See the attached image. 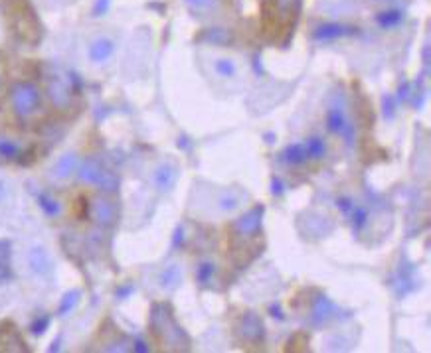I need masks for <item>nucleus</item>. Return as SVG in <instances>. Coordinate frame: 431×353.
<instances>
[{"label": "nucleus", "instance_id": "obj_23", "mask_svg": "<svg viewBox=\"0 0 431 353\" xmlns=\"http://www.w3.org/2000/svg\"><path fill=\"white\" fill-rule=\"evenodd\" d=\"M240 202H242V198L238 196V194H224L222 198H220V209L222 211H234L238 205H240Z\"/></svg>", "mask_w": 431, "mask_h": 353}, {"label": "nucleus", "instance_id": "obj_5", "mask_svg": "<svg viewBox=\"0 0 431 353\" xmlns=\"http://www.w3.org/2000/svg\"><path fill=\"white\" fill-rule=\"evenodd\" d=\"M103 166H101V162L99 160H95V158H87L84 160L79 166H77V178H79V182L82 184H87V185H97L99 182V178H101V174H103Z\"/></svg>", "mask_w": 431, "mask_h": 353}, {"label": "nucleus", "instance_id": "obj_36", "mask_svg": "<svg viewBox=\"0 0 431 353\" xmlns=\"http://www.w3.org/2000/svg\"><path fill=\"white\" fill-rule=\"evenodd\" d=\"M6 276H8V269H6V267H4V265L0 263V280H4Z\"/></svg>", "mask_w": 431, "mask_h": 353}, {"label": "nucleus", "instance_id": "obj_16", "mask_svg": "<svg viewBox=\"0 0 431 353\" xmlns=\"http://www.w3.org/2000/svg\"><path fill=\"white\" fill-rule=\"evenodd\" d=\"M180 283H182V269L178 265H171V267L162 270V274H160V286L162 288L174 290V288H178Z\"/></svg>", "mask_w": 431, "mask_h": 353}, {"label": "nucleus", "instance_id": "obj_15", "mask_svg": "<svg viewBox=\"0 0 431 353\" xmlns=\"http://www.w3.org/2000/svg\"><path fill=\"white\" fill-rule=\"evenodd\" d=\"M346 218L350 219V225L356 233H360L366 223H368V209L364 205H358V203H352L350 211L346 213Z\"/></svg>", "mask_w": 431, "mask_h": 353}, {"label": "nucleus", "instance_id": "obj_29", "mask_svg": "<svg viewBox=\"0 0 431 353\" xmlns=\"http://www.w3.org/2000/svg\"><path fill=\"white\" fill-rule=\"evenodd\" d=\"M210 40L212 42H220V44H224L230 40V36L225 34L224 30H214V34H210Z\"/></svg>", "mask_w": 431, "mask_h": 353}, {"label": "nucleus", "instance_id": "obj_20", "mask_svg": "<svg viewBox=\"0 0 431 353\" xmlns=\"http://www.w3.org/2000/svg\"><path fill=\"white\" fill-rule=\"evenodd\" d=\"M214 272H216V265L214 263H202L198 269H196V280L200 283L202 286H206L210 280H212V276H214Z\"/></svg>", "mask_w": 431, "mask_h": 353}, {"label": "nucleus", "instance_id": "obj_34", "mask_svg": "<svg viewBox=\"0 0 431 353\" xmlns=\"http://www.w3.org/2000/svg\"><path fill=\"white\" fill-rule=\"evenodd\" d=\"M133 350H135V352H140V353L149 352V348H147V343H145L143 339H137V341H135V348H133Z\"/></svg>", "mask_w": 431, "mask_h": 353}, {"label": "nucleus", "instance_id": "obj_19", "mask_svg": "<svg viewBox=\"0 0 431 353\" xmlns=\"http://www.w3.org/2000/svg\"><path fill=\"white\" fill-rule=\"evenodd\" d=\"M97 187L105 192V194H113V192H117V187H119V178L111 172V170H103V174H101V178H99V182H97Z\"/></svg>", "mask_w": 431, "mask_h": 353}, {"label": "nucleus", "instance_id": "obj_6", "mask_svg": "<svg viewBox=\"0 0 431 353\" xmlns=\"http://www.w3.org/2000/svg\"><path fill=\"white\" fill-rule=\"evenodd\" d=\"M238 334L243 337V339H249V341H258L263 337V322L259 318L258 314H245L240 322V328H238Z\"/></svg>", "mask_w": 431, "mask_h": 353}, {"label": "nucleus", "instance_id": "obj_30", "mask_svg": "<svg viewBox=\"0 0 431 353\" xmlns=\"http://www.w3.org/2000/svg\"><path fill=\"white\" fill-rule=\"evenodd\" d=\"M182 241H184V229L182 227H178L176 231H174V239H173V249H176L178 245H182Z\"/></svg>", "mask_w": 431, "mask_h": 353}, {"label": "nucleus", "instance_id": "obj_25", "mask_svg": "<svg viewBox=\"0 0 431 353\" xmlns=\"http://www.w3.org/2000/svg\"><path fill=\"white\" fill-rule=\"evenodd\" d=\"M399 20H402V12H397V10H392V12H384V14H380L378 16V22L382 24V26H384V28L396 26Z\"/></svg>", "mask_w": 431, "mask_h": 353}, {"label": "nucleus", "instance_id": "obj_10", "mask_svg": "<svg viewBox=\"0 0 431 353\" xmlns=\"http://www.w3.org/2000/svg\"><path fill=\"white\" fill-rule=\"evenodd\" d=\"M356 32V28L352 26H343V24H323L315 30L312 38L315 40H334V38H343Z\"/></svg>", "mask_w": 431, "mask_h": 353}, {"label": "nucleus", "instance_id": "obj_7", "mask_svg": "<svg viewBox=\"0 0 431 353\" xmlns=\"http://www.w3.org/2000/svg\"><path fill=\"white\" fill-rule=\"evenodd\" d=\"M91 215L99 225L109 227L117 219V207H115V203L109 202V200H97V202L93 203V207H91Z\"/></svg>", "mask_w": 431, "mask_h": 353}, {"label": "nucleus", "instance_id": "obj_28", "mask_svg": "<svg viewBox=\"0 0 431 353\" xmlns=\"http://www.w3.org/2000/svg\"><path fill=\"white\" fill-rule=\"evenodd\" d=\"M384 113H386V117L388 118L394 117V99H392V97H386V99H384Z\"/></svg>", "mask_w": 431, "mask_h": 353}, {"label": "nucleus", "instance_id": "obj_8", "mask_svg": "<svg viewBox=\"0 0 431 353\" xmlns=\"http://www.w3.org/2000/svg\"><path fill=\"white\" fill-rule=\"evenodd\" d=\"M178 180V168L174 164H160L155 172V185L160 192L173 189Z\"/></svg>", "mask_w": 431, "mask_h": 353}, {"label": "nucleus", "instance_id": "obj_35", "mask_svg": "<svg viewBox=\"0 0 431 353\" xmlns=\"http://www.w3.org/2000/svg\"><path fill=\"white\" fill-rule=\"evenodd\" d=\"M6 257H8V245L0 241V263H2V261H4Z\"/></svg>", "mask_w": 431, "mask_h": 353}, {"label": "nucleus", "instance_id": "obj_27", "mask_svg": "<svg viewBox=\"0 0 431 353\" xmlns=\"http://www.w3.org/2000/svg\"><path fill=\"white\" fill-rule=\"evenodd\" d=\"M48 326H50V316H40V318L36 319L34 324H32V332L40 336V334H44V332H46V328H48Z\"/></svg>", "mask_w": 431, "mask_h": 353}, {"label": "nucleus", "instance_id": "obj_31", "mask_svg": "<svg viewBox=\"0 0 431 353\" xmlns=\"http://www.w3.org/2000/svg\"><path fill=\"white\" fill-rule=\"evenodd\" d=\"M271 185H273V187H271V189H273V194H277V196L285 192V185H283V182H281L279 178H273V182H271Z\"/></svg>", "mask_w": 431, "mask_h": 353}, {"label": "nucleus", "instance_id": "obj_1", "mask_svg": "<svg viewBox=\"0 0 431 353\" xmlns=\"http://www.w3.org/2000/svg\"><path fill=\"white\" fill-rule=\"evenodd\" d=\"M10 101L18 117H32L42 105V93L40 87L32 81H20L10 91Z\"/></svg>", "mask_w": 431, "mask_h": 353}, {"label": "nucleus", "instance_id": "obj_21", "mask_svg": "<svg viewBox=\"0 0 431 353\" xmlns=\"http://www.w3.org/2000/svg\"><path fill=\"white\" fill-rule=\"evenodd\" d=\"M77 300H79V290H71V292H68L66 296H64V300H62V304H60V316H66V314H69L73 308H75V304H77Z\"/></svg>", "mask_w": 431, "mask_h": 353}, {"label": "nucleus", "instance_id": "obj_24", "mask_svg": "<svg viewBox=\"0 0 431 353\" xmlns=\"http://www.w3.org/2000/svg\"><path fill=\"white\" fill-rule=\"evenodd\" d=\"M20 154V146L12 140H0V156L4 158H18Z\"/></svg>", "mask_w": 431, "mask_h": 353}, {"label": "nucleus", "instance_id": "obj_4", "mask_svg": "<svg viewBox=\"0 0 431 353\" xmlns=\"http://www.w3.org/2000/svg\"><path fill=\"white\" fill-rule=\"evenodd\" d=\"M261 218H263V205H256L251 207L247 213H243L242 218L238 219L236 227L242 235H254L258 233L261 227Z\"/></svg>", "mask_w": 431, "mask_h": 353}, {"label": "nucleus", "instance_id": "obj_9", "mask_svg": "<svg viewBox=\"0 0 431 353\" xmlns=\"http://www.w3.org/2000/svg\"><path fill=\"white\" fill-rule=\"evenodd\" d=\"M309 160L305 142H293L289 146H285V151L281 152V162H285L287 166H301Z\"/></svg>", "mask_w": 431, "mask_h": 353}, {"label": "nucleus", "instance_id": "obj_22", "mask_svg": "<svg viewBox=\"0 0 431 353\" xmlns=\"http://www.w3.org/2000/svg\"><path fill=\"white\" fill-rule=\"evenodd\" d=\"M214 69H216V73L220 75V77H234L236 75V64L232 62V60H218L216 64H214Z\"/></svg>", "mask_w": 431, "mask_h": 353}, {"label": "nucleus", "instance_id": "obj_17", "mask_svg": "<svg viewBox=\"0 0 431 353\" xmlns=\"http://www.w3.org/2000/svg\"><path fill=\"white\" fill-rule=\"evenodd\" d=\"M305 148H307V156L312 160H321L327 154V144L321 136H310L309 140L305 142Z\"/></svg>", "mask_w": 431, "mask_h": 353}, {"label": "nucleus", "instance_id": "obj_33", "mask_svg": "<svg viewBox=\"0 0 431 353\" xmlns=\"http://www.w3.org/2000/svg\"><path fill=\"white\" fill-rule=\"evenodd\" d=\"M410 95H412V93H410V85L404 83V87H399V99L406 101V99H410Z\"/></svg>", "mask_w": 431, "mask_h": 353}, {"label": "nucleus", "instance_id": "obj_32", "mask_svg": "<svg viewBox=\"0 0 431 353\" xmlns=\"http://www.w3.org/2000/svg\"><path fill=\"white\" fill-rule=\"evenodd\" d=\"M109 2H111V0H99V2H97V6H95V14H97V16H99V14H103L105 10H107Z\"/></svg>", "mask_w": 431, "mask_h": 353}, {"label": "nucleus", "instance_id": "obj_37", "mask_svg": "<svg viewBox=\"0 0 431 353\" xmlns=\"http://www.w3.org/2000/svg\"><path fill=\"white\" fill-rule=\"evenodd\" d=\"M133 290H135L133 286H125V288H123V290H121V292H119V294H121V296H127V294H131Z\"/></svg>", "mask_w": 431, "mask_h": 353}, {"label": "nucleus", "instance_id": "obj_2", "mask_svg": "<svg viewBox=\"0 0 431 353\" xmlns=\"http://www.w3.org/2000/svg\"><path fill=\"white\" fill-rule=\"evenodd\" d=\"M327 127L330 133L343 136L348 144H352L354 138V125L350 122V118L346 115L345 105H332L327 113Z\"/></svg>", "mask_w": 431, "mask_h": 353}, {"label": "nucleus", "instance_id": "obj_13", "mask_svg": "<svg viewBox=\"0 0 431 353\" xmlns=\"http://www.w3.org/2000/svg\"><path fill=\"white\" fill-rule=\"evenodd\" d=\"M334 312H336V306L330 302L328 298L321 296L315 302V308H312V322L315 324H325V322H328V319L334 316Z\"/></svg>", "mask_w": 431, "mask_h": 353}, {"label": "nucleus", "instance_id": "obj_18", "mask_svg": "<svg viewBox=\"0 0 431 353\" xmlns=\"http://www.w3.org/2000/svg\"><path fill=\"white\" fill-rule=\"evenodd\" d=\"M38 203H40V207L44 209V213H46L48 218H58L60 211H62L60 202L53 200L50 194H40V196H38Z\"/></svg>", "mask_w": 431, "mask_h": 353}, {"label": "nucleus", "instance_id": "obj_26", "mask_svg": "<svg viewBox=\"0 0 431 353\" xmlns=\"http://www.w3.org/2000/svg\"><path fill=\"white\" fill-rule=\"evenodd\" d=\"M192 10H210L218 0H184Z\"/></svg>", "mask_w": 431, "mask_h": 353}, {"label": "nucleus", "instance_id": "obj_14", "mask_svg": "<svg viewBox=\"0 0 431 353\" xmlns=\"http://www.w3.org/2000/svg\"><path fill=\"white\" fill-rule=\"evenodd\" d=\"M69 95H71V89L66 79H53L50 83V97L58 107H66L69 103Z\"/></svg>", "mask_w": 431, "mask_h": 353}, {"label": "nucleus", "instance_id": "obj_3", "mask_svg": "<svg viewBox=\"0 0 431 353\" xmlns=\"http://www.w3.org/2000/svg\"><path fill=\"white\" fill-rule=\"evenodd\" d=\"M113 53H115V40L113 38L99 36L89 44V60L93 64H103Z\"/></svg>", "mask_w": 431, "mask_h": 353}, {"label": "nucleus", "instance_id": "obj_12", "mask_svg": "<svg viewBox=\"0 0 431 353\" xmlns=\"http://www.w3.org/2000/svg\"><path fill=\"white\" fill-rule=\"evenodd\" d=\"M28 263L34 272L38 274H48L50 269H52V261H50V254L44 251L42 247H34L32 251L28 252Z\"/></svg>", "mask_w": 431, "mask_h": 353}, {"label": "nucleus", "instance_id": "obj_11", "mask_svg": "<svg viewBox=\"0 0 431 353\" xmlns=\"http://www.w3.org/2000/svg\"><path fill=\"white\" fill-rule=\"evenodd\" d=\"M77 166H79L77 154H73V152L64 154V156L58 160L56 168H53V176H56L58 180H68L69 176H73V174L77 172Z\"/></svg>", "mask_w": 431, "mask_h": 353}, {"label": "nucleus", "instance_id": "obj_38", "mask_svg": "<svg viewBox=\"0 0 431 353\" xmlns=\"http://www.w3.org/2000/svg\"><path fill=\"white\" fill-rule=\"evenodd\" d=\"M2 194H4V189H2V184H0V198H2Z\"/></svg>", "mask_w": 431, "mask_h": 353}]
</instances>
